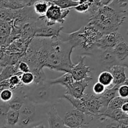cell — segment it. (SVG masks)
<instances>
[{"label": "cell", "mask_w": 128, "mask_h": 128, "mask_svg": "<svg viewBox=\"0 0 128 128\" xmlns=\"http://www.w3.org/2000/svg\"><path fill=\"white\" fill-rule=\"evenodd\" d=\"M74 47L69 41L58 38H35L20 61L28 64L30 72L48 68L60 72H69L74 66L71 54Z\"/></svg>", "instance_id": "cell-1"}, {"label": "cell", "mask_w": 128, "mask_h": 128, "mask_svg": "<svg viewBox=\"0 0 128 128\" xmlns=\"http://www.w3.org/2000/svg\"><path fill=\"white\" fill-rule=\"evenodd\" d=\"M127 16L128 11H119L110 5L103 6L90 16L88 25L106 34L117 31Z\"/></svg>", "instance_id": "cell-2"}, {"label": "cell", "mask_w": 128, "mask_h": 128, "mask_svg": "<svg viewBox=\"0 0 128 128\" xmlns=\"http://www.w3.org/2000/svg\"><path fill=\"white\" fill-rule=\"evenodd\" d=\"M32 88L28 92H25L26 98L33 104H41L48 102L51 97V86L47 80Z\"/></svg>", "instance_id": "cell-3"}, {"label": "cell", "mask_w": 128, "mask_h": 128, "mask_svg": "<svg viewBox=\"0 0 128 128\" xmlns=\"http://www.w3.org/2000/svg\"><path fill=\"white\" fill-rule=\"evenodd\" d=\"M70 10V9L61 10L60 8L51 2V4L49 6L44 16L43 17H38V20H44L48 26H52L57 23L62 24L64 22Z\"/></svg>", "instance_id": "cell-4"}, {"label": "cell", "mask_w": 128, "mask_h": 128, "mask_svg": "<svg viewBox=\"0 0 128 128\" xmlns=\"http://www.w3.org/2000/svg\"><path fill=\"white\" fill-rule=\"evenodd\" d=\"M124 40L122 35L118 31L102 35V37L96 42L94 47L101 51L112 50L119 42Z\"/></svg>", "instance_id": "cell-5"}, {"label": "cell", "mask_w": 128, "mask_h": 128, "mask_svg": "<svg viewBox=\"0 0 128 128\" xmlns=\"http://www.w3.org/2000/svg\"><path fill=\"white\" fill-rule=\"evenodd\" d=\"M86 58V56H80L78 63L74 65L73 67L69 72L71 74L74 81L86 80L91 82L92 80V78L88 75V73L91 72L92 69L90 66L85 65L84 64V60Z\"/></svg>", "instance_id": "cell-6"}, {"label": "cell", "mask_w": 128, "mask_h": 128, "mask_svg": "<svg viewBox=\"0 0 128 128\" xmlns=\"http://www.w3.org/2000/svg\"><path fill=\"white\" fill-rule=\"evenodd\" d=\"M81 100L89 113L92 116H98L103 112L100 96H95L92 94H84Z\"/></svg>", "instance_id": "cell-7"}, {"label": "cell", "mask_w": 128, "mask_h": 128, "mask_svg": "<svg viewBox=\"0 0 128 128\" xmlns=\"http://www.w3.org/2000/svg\"><path fill=\"white\" fill-rule=\"evenodd\" d=\"M84 114L75 109L67 111L64 118L65 126L69 128H78L86 124V120Z\"/></svg>", "instance_id": "cell-8"}, {"label": "cell", "mask_w": 128, "mask_h": 128, "mask_svg": "<svg viewBox=\"0 0 128 128\" xmlns=\"http://www.w3.org/2000/svg\"><path fill=\"white\" fill-rule=\"evenodd\" d=\"M63 29L62 26H38L36 28L34 36L35 38H58Z\"/></svg>", "instance_id": "cell-9"}, {"label": "cell", "mask_w": 128, "mask_h": 128, "mask_svg": "<svg viewBox=\"0 0 128 128\" xmlns=\"http://www.w3.org/2000/svg\"><path fill=\"white\" fill-rule=\"evenodd\" d=\"M125 66L121 64H117L112 66L108 70L113 78L112 86L121 85L122 84H127L128 80L126 75Z\"/></svg>", "instance_id": "cell-10"}, {"label": "cell", "mask_w": 128, "mask_h": 128, "mask_svg": "<svg viewBox=\"0 0 128 128\" xmlns=\"http://www.w3.org/2000/svg\"><path fill=\"white\" fill-rule=\"evenodd\" d=\"M99 61L103 71H108L112 66L120 64L112 50L102 51L99 56Z\"/></svg>", "instance_id": "cell-11"}, {"label": "cell", "mask_w": 128, "mask_h": 128, "mask_svg": "<svg viewBox=\"0 0 128 128\" xmlns=\"http://www.w3.org/2000/svg\"><path fill=\"white\" fill-rule=\"evenodd\" d=\"M112 52L121 65L128 67V45L125 40L119 42L112 50Z\"/></svg>", "instance_id": "cell-12"}, {"label": "cell", "mask_w": 128, "mask_h": 128, "mask_svg": "<svg viewBox=\"0 0 128 128\" xmlns=\"http://www.w3.org/2000/svg\"><path fill=\"white\" fill-rule=\"evenodd\" d=\"M90 82L82 80L79 81H74L70 87L66 89V94L70 95L75 98L81 99L84 95V92L86 90V87L88 86Z\"/></svg>", "instance_id": "cell-13"}, {"label": "cell", "mask_w": 128, "mask_h": 128, "mask_svg": "<svg viewBox=\"0 0 128 128\" xmlns=\"http://www.w3.org/2000/svg\"><path fill=\"white\" fill-rule=\"evenodd\" d=\"M26 100L25 92L21 90V88H18L13 90V96L8 102V104L10 109L19 111Z\"/></svg>", "instance_id": "cell-14"}, {"label": "cell", "mask_w": 128, "mask_h": 128, "mask_svg": "<svg viewBox=\"0 0 128 128\" xmlns=\"http://www.w3.org/2000/svg\"><path fill=\"white\" fill-rule=\"evenodd\" d=\"M47 114L50 128H69L65 126L63 120L58 114L54 105L51 106Z\"/></svg>", "instance_id": "cell-15"}, {"label": "cell", "mask_w": 128, "mask_h": 128, "mask_svg": "<svg viewBox=\"0 0 128 128\" xmlns=\"http://www.w3.org/2000/svg\"><path fill=\"white\" fill-rule=\"evenodd\" d=\"M35 1H1V8L20 10L26 7H32Z\"/></svg>", "instance_id": "cell-16"}, {"label": "cell", "mask_w": 128, "mask_h": 128, "mask_svg": "<svg viewBox=\"0 0 128 128\" xmlns=\"http://www.w3.org/2000/svg\"><path fill=\"white\" fill-rule=\"evenodd\" d=\"M120 86V85L113 86L111 88H109L106 89L104 92L100 96V99H101V102H102V104L103 112L106 110L110 101L113 100L114 98L118 96V88Z\"/></svg>", "instance_id": "cell-17"}, {"label": "cell", "mask_w": 128, "mask_h": 128, "mask_svg": "<svg viewBox=\"0 0 128 128\" xmlns=\"http://www.w3.org/2000/svg\"><path fill=\"white\" fill-rule=\"evenodd\" d=\"M36 106L34 104L30 102L26 99L20 110H19L20 118H34Z\"/></svg>", "instance_id": "cell-18"}, {"label": "cell", "mask_w": 128, "mask_h": 128, "mask_svg": "<svg viewBox=\"0 0 128 128\" xmlns=\"http://www.w3.org/2000/svg\"><path fill=\"white\" fill-rule=\"evenodd\" d=\"M47 81L51 86L59 84L64 86L65 88L67 89L71 86V84L73 83L74 81L70 72H65L63 75L60 77L54 79V80H47Z\"/></svg>", "instance_id": "cell-19"}, {"label": "cell", "mask_w": 128, "mask_h": 128, "mask_svg": "<svg viewBox=\"0 0 128 128\" xmlns=\"http://www.w3.org/2000/svg\"><path fill=\"white\" fill-rule=\"evenodd\" d=\"M61 98L67 100L72 105V106H74L75 110H78V111H81V112L84 113L85 115H86V116H92L90 113H89L87 109L85 107L84 104L83 102H82V101L81 100V99L75 98L72 97V96L68 94L63 95Z\"/></svg>", "instance_id": "cell-20"}, {"label": "cell", "mask_w": 128, "mask_h": 128, "mask_svg": "<svg viewBox=\"0 0 128 128\" xmlns=\"http://www.w3.org/2000/svg\"><path fill=\"white\" fill-rule=\"evenodd\" d=\"M98 116H104L105 118H108L111 120H113L115 122H118L122 120L128 119V114L124 113L121 110V109L114 110L112 111H105L103 113L98 115Z\"/></svg>", "instance_id": "cell-21"}, {"label": "cell", "mask_w": 128, "mask_h": 128, "mask_svg": "<svg viewBox=\"0 0 128 128\" xmlns=\"http://www.w3.org/2000/svg\"><path fill=\"white\" fill-rule=\"evenodd\" d=\"M50 4V1H35L32 5V9L35 13L38 15L39 17H43Z\"/></svg>", "instance_id": "cell-22"}, {"label": "cell", "mask_w": 128, "mask_h": 128, "mask_svg": "<svg viewBox=\"0 0 128 128\" xmlns=\"http://www.w3.org/2000/svg\"><path fill=\"white\" fill-rule=\"evenodd\" d=\"M19 71L18 68V63L14 65L7 66L4 67L0 73V82L7 81L11 76L14 75Z\"/></svg>", "instance_id": "cell-23"}, {"label": "cell", "mask_w": 128, "mask_h": 128, "mask_svg": "<svg viewBox=\"0 0 128 128\" xmlns=\"http://www.w3.org/2000/svg\"><path fill=\"white\" fill-rule=\"evenodd\" d=\"M98 82L103 85L104 87L108 88L112 86L113 78L108 71H103L100 72L98 78Z\"/></svg>", "instance_id": "cell-24"}, {"label": "cell", "mask_w": 128, "mask_h": 128, "mask_svg": "<svg viewBox=\"0 0 128 128\" xmlns=\"http://www.w3.org/2000/svg\"><path fill=\"white\" fill-rule=\"evenodd\" d=\"M52 3L58 6L61 10L70 9L78 6L79 4V1H72V0H54L50 1Z\"/></svg>", "instance_id": "cell-25"}, {"label": "cell", "mask_w": 128, "mask_h": 128, "mask_svg": "<svg viewBox=\"0 0 128 128\" xmlns=\"http://www.w3.org/2000/svg\"><path fill=\"white\" fill-rule=\"evenodd\" d=\"M20 120V113L19 111L10 109L6 118L7 125L11 126H17Z\"/></svg>", "instance_id": "cell-26"}, {"label": "cell", "mask_w": 128, "mask_h": 128, "mask_svg": "<svg viewBox=\"0 0 128 128\" xmlns=\"http://www.w3.org/2000/svg\"><path fill=\"white\" fill-rule=\"evenodd\" d=\"M126 102H128V99H123L120 96H117L110 101L106 111H112L121 109L122 105Z\"/></svg>", "instance_id": "cell-27"}, {"label": "cell", "mask_w": 128, "mask_h": 128, "mask_svg": "<svg viewBox=\"0 0 128 128\" xmlns=\"http://www.w3.org/2000/svg\"><path fill=\"white\" fill-rule=\"evenodd\" d=\"M22 74V72L18 71L17 73L15 74L14 75H12L8 80L10 90H14L18 88H21L22 86L21 82V76Z\"/></svg>", "instance_id": "cell-28"}, {"label": "cell", "mask_w": 128, "mask_h": 128, "mask_svg": "<svg viewBox=\"0 0 128 128\" xmlns=\"http://www.w3.org/2000/svg\"><path fill=\"white\" fill-rule=\"evenodd\" d=\"M10 109L8 103L0 101V128L7 125L6 118Z\"/></svg>", "instance_id": "cell-29"}, {"label": "cell", "mask_w": 128, "mask_h": 128, "mask_svg": "<svg viewBox=\"0 0 128 128\" xmlns=\"http://www.w3.org/2000/svg\"><path fill=\"white\" fill-rule=\"evenodd\" d=\"M92 0H79V4L72 9L76 10L77 12L81 13H87L90 8L91 4H92Z\"/></svg>", "instance_id": "cell-30"}, {"label": "cell", "mask_w": 128, "mask_h": 128, "mask_svg": "<svg viewBox=\"0 0 128 128\" xmlns=\"http://www.w3.org/2000/svg\"><path fill=\"white\" fill-rule=\"evenodd\" d=\"M13 96V91L7 88L0 92V101L2 102L8 103Z\"/></svg>", "instance_id": "cell-31"}, {"label": "cell", "mask_w": 128, "mask_h": 128, "mask_svg": "<svg viewBox=\"0 0 128 128\" xmlns=\"http://www.w3.org/2000/svg\"><path fill=\"white\" fill-rule=\"evenodd\" d=\"M11 31V26L8 22L0 20V37L6 38Z\"/></svg>", "instance_id": "cell-32"}, {"label": "cell", "mask_w": 128, "mask_h": 128, "mask_svg": "<svg viewBox=\"0 0 128 128\" xmlns=\"http://www.w3.org/2000/svg\"><path fill=\"white\" fill-rule=\"evenodd\" d=\"M21 82L22 85L26 86L34 82V76L32 72H28L22 73L21 76Z\"/></svg>", "instance_id": "cell-33"}, {"label": "cell", "mask_w": 128, "mask_h": 128, "mask_svg": "<svg viewBox=\"0 0 128 128\" xmlns=\"http://www.w3.org/2000/svg\"><path fill=\"white\" fill-rule=\"evenodd\" d=\"M118 95L123 99H128V85L127 84H122L119 86L118 90Z\"/></svg>", "instance_id": "cell-34"}, {"label": "cell", "mask_w": 128, "mask_h": 128, "mask_svg": "<svg viewBox=\"0 0 128 128\" xmlns=\"http://www.w3.org/2000/svg\"><path fill=\"white\" fill-rule=\"evenodd\" d=\"M106 90V87H104L103 85L101 84V83H100L98 82H96L94 84L93 88H92V91H93V92L96 95H100V96L102 95L104 92Z\"/></svg>", "instance_id": "cell-35"}, {"label": "cell", "mask_w": 128, "mask_h": 128, "mask_svg": "<svg viewBox=\"0 0 128 128\" xmlns=\"http://www.w3.org/2000/svg\"><path fill=\"white\" fill-rule=\"evenodd\" d=\"M18 68L19 71L22 73H26V72H30V69L28 64L24 61H20L18 62Z\"/></svg>", "instance_id": "cell-36"}, {"label": "cell", "mask_w": 128, "mask_h": 128, "mask_svg": "<svg viewBox=\"0 0 128 128\" xmlns=\"http://www.w3.org/2000/svg\"><path fill=\"white\" fill-rule=\"evenodd\" d=\"M117 122L120 128H128V119L121 120Z\"/></svg>", "instance_id": "cell-37"}, {"label": "cell", "mask_w": 128, "mask_h": 128, "mask_svg": "<svg viewBox=\"0 0 128 128\" xmlns=\"http://www.w3.org/2000/svg\"><path fill=\"white\" fill-rule=\"evenodd\" d=\"M120 128V127H119L118 123L117 122L114 121L113 122H110L108 124H106L104 128Z\"/></svg>", "instance_id": "cell-38"}, {"label": "cell", "mask_w": 128, "mask_h": 128, "mask_svg": "<svg viewBox=\"0 0 128 128\" xmlns=\"http://www.w3.org/2000/svg\"><path fill=\"white\" fill-rule=\"evenodd\" d=\"M121 110L124 113L128 114V102H126L122 105L121 108Z\"/></svg>", "instance_id": "cell-39"}, {"label": "cell", "mask_w": 128, "mask_h": 128, "mask_svg": "<svg viewBox=\"0 0 128 128\" xmlns=\"http://www.w3.org/2000/svg\"><path fill=\"white\" fill-rule=\"evenodd\" d=\"M30 128H47L46 126H45L44 124H36L34 125L33 126H31Z\"/></svg>", "instance_id": "cell-40"}, {"label": "cell", "mask_w": 128, "mask_h": 128, "mask_svg": "<svg viewBox=\"0 0 128 128\" xmlns=\"http://www.w3.org/2000/svg\"><path fill=\"white\" fill-rule=\"evenodd\" d=\"M0 128H21V127L17 125V126H8V125H6V126H4L2 127H1Z\"/></svg>", "instance_id": "cell-41"}, {"label": "cell", "mask_w": 128, "mask_h": 128, "mask_svg": "<svg viewBox=\"0 0 128 128\" xmlns=\"http://www.w3.org/2000/svg\"><path fill=\"white\" fill-rule=\"evenodd\" d=\"M3 55H4L3 51H2V50L1 49V48H0V61H1V59H2V56H3Z\"/></svg>", "instance_id": "cell-42"}, {"label": "cell", "mask_w": 128, "mask_h": 128, "mask_svg": "<svg viewBox=\"0 0 128 128\" xmlns=\"http://www.w3.org/2000/svg\"><path fill=\"white\" fill-rule=\"evenodd\" d=\"M78 128H91L89 127V126H86V124H84V125H82V126H80V127Z\"/></svg>", "instance_id": "cell-43"}, {"label": "cell", "mask_w": 128, "mask_h": 128, "mask_svg": "<svg viewBox=\"0 0 128 128\" xmlns=\"http://www.w3.org/2000/svg\"><path fill=\"white\" fill-rule=\"evenodd\" d=\"M2 69H3V68H2V66H0V73H1V71H2Z\"/></svg>", "instance_id": "cell-44"}]
</instances>
